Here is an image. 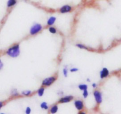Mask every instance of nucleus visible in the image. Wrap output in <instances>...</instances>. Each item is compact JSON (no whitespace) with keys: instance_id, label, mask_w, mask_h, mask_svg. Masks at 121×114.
<instances>
[{"instance_id":"1","label":"nucleus","mask_w":121,"mask_h":114,"mask_svg":"<svg viewBox=\"0 0 121 114\" xmlns=\"http://www.w3.org/2000/svg\"><path fill=\"white\" fill-rule=\"evenodd\" d=\"M20 53V50L19 44H16L12 46L11 47L8 48V50L7 51V54L11 57H17L18 56Z\"/></svg>"},{"instance_id":"2","label":"nucleus","mask_w":121,"mask_h":114,"mask_svg":"<svg viewBox=\"0 0 121 114\" xmlns=\"http://www.w3.org/2000/svg\"><path fill=\"white\" fill-rule=\"evenodd\" d=\"M42 30V26L40 24H35L31 27L30 29V34L34 35Z\"/></svg>"},{"instance_id":"3","label":"nucleus","mask_w":121,"mask_h":114,"mask_svg":"<svg viewBox=\"0 0 121 114\" xmlns=\"http://www.w3.org/2000/svg\"><path fill=\"white\" fill-rule=\"evenodd\" d=\"M56 78L54 76L49 77V78H47L46 79H44L42 82V85L43 86H50L52 84H53V83L55 82L56 80Z\"/></svg>"},{"instance_id":"4","label":"nucleus","mask_w":121,"mask_h":114,"mask_svg":"<svg viewBox=\"0 0 121 114\" xmlns=\"http://www.w3.org/2000/svg\"><path fill=\"white\" fill-rule=\"evenodd\" d=\"M93 95H94L95 98L96 99V101L97 102L98 104H100L102 101V94L100 92L98 91H95L94 93H93Z\"/></svg>"},{"instance_id":"5","label":"nucleus","mask_w":121,"mask_h":114,"mask_svg":"<svg viewBox=\"0 0 121 114\" xmlns=\"http://www.w3.org/2000/svg\"><path fill=\"white\" fill-rule=\"evenodd\" d=\"M72 7L69 5H63V7H61L60 9V12L61 13H69V12L71 11H72Z\"/></svg>"},{"instance_id":"6","label":"nucleus","mask_w":121,"mask_h":114,"mask_svg":"<svg viewBox=\"0 0 121 114\" xmlns=\"http://www.w3.org/2000/svg\"><path fill=\"white\" fill-rule=\"evenodd\" d=\"M74 105H75L77 110H79V111H81V110H82L83 109V102L80 100L75 101V102H74Z\"/></svg>"},{"instance_id":"7","label":"nucleus","mask_w":121,"mask_h":114,"mask_svg":"<svg viewBox=\"0 0 121 114\" xmlns=\"http://www.w3.org/2000/svg\"><path fill=\"white\" fill-rule=\"evenodd\" d=\"M109 75V70L108 69L104 68L100 71V76L101 79H104V78H106V77L108 76Z\"/></svg>"},{"instance_id":"8","label":"nucleus","mask_w":121,"mask_h":114,"mask_svg":"<svg viewBox=\"0 0 121 114\" xmlns=\"http://www.w3.org/2000/svg\"><path fill=\"white\" fill-rule=\"evenodd\" d=\"M73 99V97L72 96H66L63 97V98H61L59 100V103H67L71 101Z\"/></svg>"},{"instance_id":"9","label":"nucleus","mask_w":121,"mask_h":114,"mask_svg":"<svg viewBox=\"0 0 121 114\" xmlns=\"http://www.w3.org/2000/svg\"><path fill=\"white\" fill-rule=\"evenodd\" d=\"M17 3V0H8L7 1V6L8 8H11V7H13Z\"/></svg>"},{"instance_id":"10","label":"nucleus","mask_w":121,"mask_h":114,"mask_svg":"<svg viewBox=\"0 0 121 114\" xmlns=\"http://www.w3.org/2000/svg\"><path fill=\"white\" fill-rule=\"evenodd\" d=\"M56 18L54 17H51L48 19V21H47V24H48V26H52V25H53V24L54 23V22L56 21Z\"/></svg>"},{"instance_id":"11","label":"nucleus","mask_w":121,"mask_h":114,"mask_svg":"<svg viewBox=\"0 0 121 114\" xmlns=\"http://www.w3.org/2000/svg\"><path fill=\"white\" fill-rule=\"evenodd\" d=\"M58 111V106L57 105H54L52 107L50 110V112L52 114H55Z\"/></svg>"},{"instance_id":"12","label":"nucleus","mask_w":121,"mask_h":114,"mask_svg":"<svg viewBox=\"0 0 121 114\" xmlns=\"http://www.w3.org/2000/svg\"><path fill=\"white\" fill-rule=\"evenodd\" d=\"M44 88H41L38 91V95H39V96H42L44 94Z\"/></svg>"},{"instance_id":"13","label":"nucleus","mask_w":121,"mask_h":114,"mask_svg":"<svg viewBox=\"0 0 121 114\" xmlns=\"http://www.w3.org/2000/svg\"><path fill=\"white\" fill-rule=\"evenodd\" d=\"M40 106H41V108L44 109V110H47L48 108V106H47V104L46 102H43L41 103V105H40Z\"/></svg>"},{"instance_id":"14","label":"nucleus","mask_w":121,"mask_h":114,"mask_svg":"<svg viewBox=\"0 0 121 114\" xmlns=\"http://www.w3.org/2000/svg\"><path fill=\"white\" fill-rule=\"evenodd\" d=\"M79 88L82 91H84L87 89V86L86 85H79Z\"/></svg>"},{"instance_id":"15","label":"nucleus","mask_w":121,"mask_h":114,"mask_svg":"<svg viewBox=\"0 0 121 114\" xmlns=\"http://www.w3.org/2000/svg\"><path fill=\"white\" fill-rule=\"evenodd\" d=\"M48 30H49V31L51 33H52V34H55L57 32L56 29L55 28H54V27H50V28H48Z\"/></svg>"},{"instance_id":"16","label":"nucleus","mask_w":121,"mask_h":114,"mask_svg":"<svg viewBox=\"0 0 121 114\" xmlns=\"http://www.w3.org/2000/svg\"><path fill=\"white\" fill-rule=\"evenodd\" d=\"M31 93V91H25L22 92V94H23L25 96H29Z\"/></svg>"},{"instance_id":"17","label":"nucleus","mask_w":121,"mask_h":114,"mask_svg":"<svg viewBox=\"0 0 121 114\" xmlns=\"http://www.w3.org/2000/svg\"><path fill=\"white\" fill-rule=\"evenodd\" d=\"M76 46H78V47H79V48H83V49L88 50V48H87V47H86V46H83V45H82V44H76Z\"/></svg>"},{"instance_id":"18","label":"nucleus","mask_w":121,"mask_h":114,"mask_svg":"<svg viewBox=\"0 0 121 114\" xmlns=\"http://www.w3.org/2000/svg\"><path fill=\"white\" fill-rule=\"evenodd\" d=\"M83 91V97L85 98H87V96H88V92H87V89H85Z\"/></svg>"},{"instance_id":"19","label":"nucleus","mask_w":121,"mask_h":114,"mask_svg":"<svg viewBox=\"0 0 121 114\" xmlns=\"http://www.w3.org/2000/svg\"><path fill=\"white\" fill-rule=\"evenodd\" d=\"M11 95L13 96H18V93L16 89H14L12 91Z\"/></svg>"},{"instance_id":"20","label":"nucleus","mask_w":121,"mask_h":114,"mask_svg":"<svg viewBox=\"0 0 121 114\" xmlns=\"http://www.w3.org/2000/svg\"><path fill=\"white\" fill-rule=\"evenodd\" d=\"M63 75L65 76L66 77L67 76V70L66 68H65L63 69Z\"/></svg>"},{"instance_id":"21","label":"nucleus","mask_w":121,"mask_h":114,"mask_svg":"<svg viewBox=\"0 0 121 114\" xmlns=\"http://www.w3.org/2000/svg\"><path fill=\"white\" fill-rule=\"evenodd\" d=\"M31 112V109L30 107H27V109H26V113L27 114H30Z\"/></svg>"},{"instance_id":"22","label":"nucleus","mask_w":121,"mask_h":114,"mask_svg":"<svg viewBox=\"0 0 121 114\" xmlns=\"http://www.w3.org/2000/svg\"><path fill=\"white\" fill-rule=\"evenodd\" d=\"M77 71H78V69L77 68H72L70 69L71 72H77Z\"/></svg>"},{"instance_id":"23","label":"nucleus","mask_w":121,"mask_h":114,"mask_svg":"<svg viewBox=\"0 0 121 114\" xmlns=\"http://www.w3.org/2000/svg\"><path fill=\"white\" fill-rule=\"evenodd\" d=\"M4 66V64L2 62V61H1V60L0 59V70H1L2 69V67H3Z\"/></svg>"},{"instance_id":"24","label":"nucleus","mask_w":121,"mask_h":114,"mask_svg":"<svg viewBox=\"0 0 121 114\" xmlns=\"http://www.w3.org/2000/svg\"><path fill=\"white\" fill-rule=\"evenodd\" d=\"M2 106H3V103L2 102H0V108H1L2 107Z\"/></svg>"},{"instance_id":"25","label":"nucleus","mask_w":121,"mask_h":114,"mask_svg":"<svg viewBox=\"0 0 121 114\" xmlns=\"http://www.w3.org/2000/svg\"><path fill=\"white\" fill-rule=\"evenodd\" d=\"M92 86H93V88H96V83H93V85H92Z\"/></svg>"},{"instance_id":"26","label":"nucleus","mask_w":121,"mask_h":114,"mask_svg":"<svg viewBox=\"0 0 121 114\" xmlns=\"http://www.w3.org/2000/svg\"><path fill=\"white\" fill-rule=\"evenodd\" d=\"M0 109H1V108H0Z\"/></svg>"}]
</instances>
